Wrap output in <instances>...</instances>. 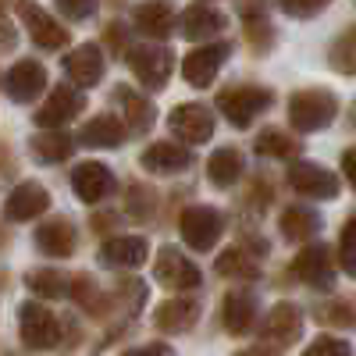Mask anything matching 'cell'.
I'll list each match as a JSON object with an SVG mask.
<instances>
[{
	"label": "cell",
	"instance_id": "cell-1",
	"mask_svg": "<svg viewBox=\"0 0 356 356\" xmlns=\"http://www.w3.org/2000/svg\"><path fill=\"white\" fill-rule=\"evenodd\" d=\"M339 114V100L328 93V89H303L289 100V122L300 132H317L328 129Z\"/></svg>",
	"mask_w": 356,
	"mask_h": 356
},
{
	"label": "cell",
	"instance_id": "cell-2",
	"mask_svg": "<svg viewBox=\"0 0 356 356\" xmlns=\"http://www.w3.org/2000/svg\"><path fill=\"white\" fill-rule=\"evenodd\" d=\"M271 104H275V93L271 89H260V86H235V89L218 93V111L228 118L235 129H250L253 118L260 111H267Z\"/></svg>",
	"mask_w": 356,
	"mask_h": 356
},
{
	"label": "cell",
	"instance_id": "cell-3",
	"mask_svg": "<svg viewBox=\"0 0 356 356\" xmlns=\"http://www.w3.org/2000/svg\"><path fill=\"white\" fill-rule=\"evenodd\" d=\"M178 232H182V239L189 250L196 253H207V250H214L218 239H221V232H225V218L214 211V207H186L182 218H178Z\"/></svg>",
	"mask_w": 356,
	"mask_h": 356
},
{
	"label": "cell",
	"instance_id": "cell-4",
	"mask_svg": "<svg viewBox=\"0 0 356 356\" xmlns=\"http://www.w3.org/2000/svg\"><path fill=\"white\" fill-rule=\"evenodd\" d=\"M18 332H22V342L29 349H54L61 342V324H57V317L43 303H33V300L18 307Z\"/></svg>",
	"mask_w": 356,
	"mask_h": 356
},
{
	"label": "cell",
	"instance_id": "cell-5",
	"mask_svg": "<svg viewBox=\"0 0 356 356\" xmlns=\"http://www.w3.org/2000/svg\"><path fill=\"white\" fill-rule=\"evenodd\" d=\"M129 68L146 89H164L168 75L175 68V57L168 47H132L129 50Z\"/></svg>",
	"mask_w": 356,
	"mask_h": 356
},
{
	"label": "cell",
	"instance_id": "cell-6",
	"mask_svg": "<svg viewBox=\"0 0 356 356\" xmlns=\"http://www.w3.org/2000/svg\"><path fill=\"white\" fill-rule=\"evenodd\" d=\"M228 54H232V43H203V47L189 50L186 61H182V79L196 89L211 86L218 79L221 65L228 61Z\"/></svg>",
	"mask_w": 356,
	"mask_h": 356
},
{
	"label": "cell",
	"instance_id": "cell-7",
	"mask_svg": "<svg viewBox=\"0 0 356 356\" xmlns=\"http://www.w3.org/2000/svg\"><path fill=\"white\" fill-rule=\"evenodd\" d=\"M168 129H171L175 139L196 146V143H207L214 136V114L207 111L203 104H178L168 114Z\"/></svg>",
	"mask_w": 356,
	"mask_h": 356
},
{
	"label": "cell",
	"instance_id": "cell-8",
	"mask_svg": "<svg viewBox=\"0 0 356 356\" xmlns=\"http://www.w3.org/2000/svg\"><path fill=\"white\" fill-rule=\"evenodd\" d=\"M82 107H86V97L79 93L75 86H57L54 93L47 97V104L36 111V125L43 132H61V125H68Z\"/></svg>",
	"mask_w": 356,
	"mask_h": 356
},
{
	"label": "cell",
	"instance_id": "cell-9",
	"mask_svg": "<svg viewBox=\"0 0 356 356\" xmlns=\"http://www.w3.org/2000/svg\"><path fill=\"white\" fill-rule=\"evenodd\" d=\"M154 278L164 285V289H196L203 278H200V267L186 257V253H178L175 246H164L157 253V264H154Z\"/></svg>",
	"mask_w": 356,
	"mask_h": 356
},
{
	"label": "cell",
	"instance_id": "cell-10",
	"mask_svg": "<svg viewBox=\"0 0 356 356\" xmlns=\"http://www.w3.org/2000/svg\"><path fill=\"white\" fill-rule=\"evenodd\" d=\"M289 186L300 196H317V200H335L339 196V178L310 161H296L289 164Z\"/></svg>",
	"mask_w": 356,
	"mask_h": 356
},
{
	"label": "cell",
	"instance_id": "cell-11",
	"mask_svg": "<svg viewBox=\"0 0 356 356\" xmlns=\"http://www.w3.org/2000/svg\"><path fill=\"white\" fill-rule=\"evenodd\" d=\"M292 275L300 278L303 285L310 289H321V292H328L335 285V267H332V250L328 246H307L300 257L292 260Z\"/></svg>",
	"mask_w": 356,
	"mask_h": 356
},
{
	"label": "cell",
	"instance_id": "cell-12",
	"mask_svg": "<svg viewBox=\"0 0 356 356\" xmlns=\"http://www.w3.org/2000/svg\"><path fill=\"white\" fill-rule=\"evenodd\" d=\"M65 72H68V79L75 82V89L82 93V89L97 86V82L104 79L107 57H104V50H100L97 43H82V47H75V50L65 57Z\"/></svg>",
	"mask_w": 356,
	"mask_h": 356
},
{
	"label": "cell",
	"instance_id": "cell-13",
	"mask_svg": "<svg viewBox=\"0 0 356 356\" xmlns=\"http://www.w3.org/2000/svg\"><path fill=\"white\" fill-rule=\"evenodd\" d=\"M72 189H75V196L82 203H100V200H107L118 189V182H114V175H111L107 164L86 161V164H79L72 171Z\"/></svg>",
	"mask_w": 356,
	"mask_h": 356
},
{
	"label": "cell",
	"instance_id": "cell-14",
	"mask_svg": "<svg viewBox=\"0 0 356 356\" xmlns=\"http://www.w3.org/2000/svg\"><path fill=\"white\" fill-rule=\"evenodd\" d=\"M260 335L271 346H292L296 339L303 335V314H300V307H292V303L271 307L267 317H264V324H260Z\"/></svg>",
	"mask_w": 356,
	"mask_h": 356
},
{
	"label": "cell",
	"instance_id": "cell-15",
	"mask_svg": "<svg viewBox=\"0 0 356 356\" xmlns=\"http://www.w3.org/2000/svg\"><path fill=\"white\" fill-rule=\"evenodd\" d=\"M43 86H47V68L40 61H18L11 65V72L4 75V89H8V97L15 104H29V100H36L43 93Z\"/></svg>",
	"mask_w": 356,
	"mask_h": 356
},
{
	"label": "cell",
	"instance_id": "cell-16",
	"mask_svg": "<svg viewBox=\"0 0 356 356\" xmlns=\"http://www.w3.org/2000/svg\"><path fill=\"white\" fill-rule=\"evenodd\" d=\"M18 11H22V18H25V25H29V36H33L36 47H43V50H61V47H68V29H65L61 22H54L43 8L22 4Z\"/></svg>",
	"mask_w": 356,
	"mask_h": 356
},
{
	"label": "cell",
	"instance_id": "cell-17",
	"mask_svg": "<svg viewBox=\"0 0 356 356\" xmlns=\"http://www.w3.org/2000/svg\"><path fill=\"white\" fill-rule=\"evenodd\" d=\"M50 207V193L40 186V182H22L11 189L8 203H4V218L8 221H33L40 218Z\"/></svg>",
	"mask_w": 356,
	"mask_h": 356
},
{
	"label": "cell",
	"instance_id": "cell-18",
	"mask_svg": "<svg viewBox=\"0 0 356 356\" xmlns=\"http://www.w3.org/2000/svg\"><path fill=\"white\" fill-rule=\"evenodd\" d=\"M139 164L150 175H178V171L193 168V154H189V146H178V143H154L143 150Z\"/></svg>",
	"mask_w": 356,
	"mask_h": 356
},
{
	"label": "cell",
	"instance_id": "cell-19",
	"mask_svg": "<svg viewBox=\"0 0 356 356\" xmlns=\"http://www.w3.org/2000/svg\"><path fill=\"white\" fill-rule=\"evenodd\" d=\"M146 253H150V243L143 235H118V239L104 243L100 264L104 267H139L146 264Z\"/></svg>",
	"mask_w": 356,
	"mask_h": 356
},
{
	"label": "cell",
	"instance_id": "cell-20",
	"mask_svg": "<svg viewBox=\"0 0 356 356\" xmlns=\"http://www.w3.org/2000/svg\"><path fill=\"white\" fill-rule=\"evenodd\" d=\"M114 104L122 107V114H125V132H136V136H143V132H150V129H154V122H157L154 104L146 100V97H139L136 89L122 86V89L114 93Z\"/></svg>",
	"mask_w": 356,
	"mask_h": 356
},
{
	"label": "cell",
	"instance_id": "cell-21",
	"mask_svg": "<svg viewBox=\"0 0 356 356\" xmlns=\"http://www.w3.org/2000/svg\"><path fill=\"white\" fill-rule=\"evenodd\" d=\"M178 25H182V36H186V40L200 43V40H207V36L221 33V29H225V15H221L214 4H189V8L182 11V18H178Z\"/></svg>",
	"mask_w": 356,
	"mask_h": 356
},
{
	"label": "cell",
	"instance_id": "cell-22",
	"mask_svg": "<svg viewBox=\"0 0 356 356\" xmlns=\"http://www.w3.org/2000/svg\"><path fill=\"white\" fill-rule=\"evenodd\" d=\"M75 143L97 146V150H114V146L125 143V125L118 122L114 114H97V118H89V122L82 125V132H79Z\"/></svg>",
	"mask_w": 356,
	"mask_h": 356
},
{
	"label": "cell",
	"instance_id": "cell-23",
	"mask_svg": "<svg viewBox=\"0 0 356 356\" xmlns=\"http://www.w3.org/2000/svg\"><path fill=\"white\" fill-rule=\"evenodd\" d=\"M200 317V303L193 300H164L157 310H154V324L168 335H178V332H189Z\"/></svg>",
	"mask_w": 356,
	"mask_h": 356
},
{
	"label": "cell",
	"instance_id": "cell-24",
	"mask_svg": "<svg viewBox=\"0 0 356 356\" xmlns=\"http://www.w3.org/2000/svg\"><path fill=\"white\" fill-rule=\"evenodd\" d=\"M36 246L47 257H61L65 260V257L75 253V228L65 218H54V221H47V225L36 228Z\"/></svg>",
	"mask_w": 356,
	"mask_h": 356
},
{
	"label": "cell",
	"instance_id": "cell-25",
	"mask_svg": "<svg viewBox=\"0 0 356 356\" xmlns=\"http://www.w3.org/2000/svg\"><path fill=\"white\" fill-rule=\"evenodd\" d=\"M225 328L232 332V335H246L250 328H253V321H257V300L250 292H228L225 296Z\"/></svg>",
	"mask_w": 356,
	"mask_h": 356
},
{
	"label": "cell",
	"instance_id": "cell-26",
	"mask_svg": "<svg viewBox=\"0 0 356 356\" xmlns=\"http://www.w3.org/2000/svg\"><path fill=\"white\" fill-rule=\"evenodd\" d=\"M243 175V154L235 150V146H221V150L211 154V161H207V178L218 186V189H228L232 182H239Z\"/></svg>",
	"mask_w": 356,
	"mask_h": 356
},
{
	"label": "cell",
	"instance_id": "cell-27",
	"mask_svg": "<svg viewBox=\"0 0 356 356\" xmlns=\"http://www.w3.org/2000/svg\"><path fill=\"white\" fill-rule=\"evenodd\" d=\"M136 29L143 36L168 40L175 33V11L168 4H139L136 8Z\"/></svg>",
	"mask_w": 356,
	"mask_h": 356
},
{
	"label": "cell",
	"instance_id": "cell-28",
	"mask_svg": "<svg viewBox=\"0 0 356 356\" xmlns=\"http://www.w3.org/2000/svg\"><path fill=\"white\" fill-rule=\"evenodd\" d=\"M29 150H33V157L43 161V164H57V161L72 157L75 139H72L65 129H61V132H40V136L29 139Z\"/></svg>",
	"mask_w": 356,
	"mask_h": 356
},
{
	"label": "cell",
	"instance_id": "cell-29",
	"mask_svg": "<svg viewBox=\"0 0 356 356\" xmlns=\"http://www.w3.org/2000/svg\"><path fill=\"white\" fill-rule=\"evenodd\" d=\"M317 232H321V218L314 211H307V207L282 211V235L289 243H310V239H317Z\"/></svg>",
	"mask_w": 356,
	"mask_h": 356
},
{
	"label": "cell",
	"instance_id": "cell-30",
	"mask_svg": "<svg viewBox=\"0 0 356 356\" xmlns=\"http://www.w3.org/2000/svg\"><path fill=\"white\" fill-rule=\"evenodd\" d=\"M214 271L232 278V282H250L260 275V264H257V253H246V250H225L214 264Z\"/></svg>",
	"mask_w": 356,
	"mask_h": 356
},
{
	"label": "cell",
	"instance_id": "cell-31",
	"mask_svg": "<svg viewBox=\"0 0 356 356\" xmlns=\"http://www.w3.org/2000/svg\"><path fill=\"white\" fill-rule=\"evenodd\" d=\"M25 285L33 296H40V300H61V296H68L72 282L61 275V271H50V267H40V271H29L25 275Z\"/></svg>",
	"mask_w": 356,
	"mask_h": 356
},
{
	"label": "cell",
	"instance_id": "cell-32",
	"mask_svg": "<svg viewBox=\"0 0 356 356\" xmlns=\"http://www.w3.org/2000/svg\"><path fill=\"white\" fill-rule=\"evenodd\" d=\"M253 150L260 157H282V161H289V157L300 154V143L289 139V132H282V129H264L253 139Z\"/></svg>",
	"mask_w": 356,
	"mask_h": 356
},
{
	"label": "cell",
	"instance_id": "cell-33",
	"mask_svg": "<svg viewBox=\"0 0 356 356\" xmlns=\"http://www.w3.org/2000/svg\"><path fill=\"white\" fill-rule=\"evenodd\" d=\"M328 61L339 75H356V25L346 29V33L332 43V54H328Z\"/></svg>",
	"mask_w": 356,
	"mask_h": 356
},
{
	"label": "cell",
	"instance_id": "cell-34",
	"mask_svg": "<svg viewBox=\"0 0 356 356\" xmlns=\"http://www.w3.org/2000/svg\"><path fill=\"white\" fill-rule=\"evenodd\" d=\"M314 317L321 324H332V328H356V303L353 300H332L314 310Z\"/></svg>",
	"mask_w": 356,
	"mask_h": 356
},
{
	"label": "cell",
	"instance_id": "cell-35",
	"mask_svg": "<svg viewBox=\"0 0 356 356\" xmlns=\"http://www.w3.org/2000/svg\"><path fill=\"white\" fill-rule=\"evenodd\" d=\"M239 15L246 18V36H250V43L257 47V50H267L271 47V29H267V11L264 8H239Z\"/></svg>",
	"mask_w": 356,
	"mask_h": 356
},
{
	"label": "cell",
	"instance_id": "cell-36",
	"mask_svg": "<svg viewBox=\"0 0 356 356\" xmlns=\"http://www.w3.org/2000/svg\"><path fill=\"white\" fill-rule=\"evenodd\" d=\"M339 260L349 275H356V218H349L339 235Z\"/></svg>",
	"mask_w": 356,
	"mask_h": 356
},
{
	"label": "cell",
	"instance_id": "cell-37",
	"mask_svg": "<svg viewBox=\"0 0 356 356\" xmlns=\"http://www.w3.org/2000/svg\"><path fill=\"white\" fill-rule=\"evenodd\" d=\"M303 356H349V342L346 339H317L314 346L303 349Z\"/></svg>",
	"mask_w": 356,
	"mask_h": 356
},
{
	"label": "cell",
	"instance_id": "cell-38",
	"mask_svg": "<svg viewBox=\"0 0 356 356\" xmlns=\"http://www.w3.org/2000/svg\"><path fill=\"white\" fill-rule=\"evenodd\" d=\"M282 11L289 15V18H317L321 11H324V4H300V0H289V4H282Z\"/></svg>",
	"mask_w": 356,
	"mask_h": 356
},
{
	"label": "cell",
	"instance_id": "cell-39",
	"mask_svg": "<svg viewBox=\"0 0 356 356\" xmlns=\"http://www.w3.org/2000/svg\"><path fill=\"white\" fill-rule=\"evenodd\" d=\"M57 11H61L65 18L82 22V18H93V15H97V4H72V0H61V4H57Z\"/></svg>",
	"mask_w": 356,
	"mask_h": 356
},
{
	"label": "cell",
	"instance_id": "cell-40",
	"mask_svg": "<svg viewBox=\"0 0 356 356\" xmlns=\"http://www.w3.org/2000/svg\"><path fill=\"white\" fill-rule=\"evenodd\" d=\"M11 47H15V29H11L4 8H0V50H11Z\"/></svg>",
	"mask_w": 356,
	"mask_h": 356
},
{
	"label": "cell",
	"instance_id": "cell-41",
	"mask_svg": "<svg viewBox=\"0 0 356 356\" xmlns=\"http://www.w3.org/2000/svg\"><path fill=\"white\" fill-rule=\"evenodd\" d=\"M342 171H346V182L356 186V146H349V150L342 154Z\"/></svg>",
	"mask_w": 356,
	"mask_h": 356
},
{
	"label": "cell",
	"instance_id": "cell-42",
	"mask_svg": "<svg viewBox=\"0 0 356 356\" xmlns=\"http://www.w3.org/2000/svg\"><path fill=\"white\" fill-rule=\"evenodd\" d=\"M125 356H171V349H164V346H143V349H129Z\"/></svg>",
	"mask_w": 356,
	"mask_h": 356
},
{
	"label": "cell",
	"instance_id": "cell-43",
	"mask_svg": "<svg viewBox=\"0 0 356 356\" xmlns=\"http://www.w3.org/2000/svg\"><path fill=\"white\" fill-rule=\"evenodd\" d=\"M235 356H278V353H275V349H264V346H260V349H243V353H235Z\"/></svg>",
	"mask_w": 356,
	"mask_h": 356
}]
</instances>
